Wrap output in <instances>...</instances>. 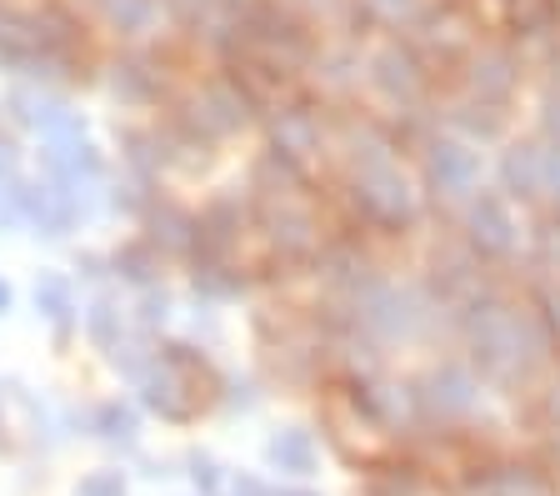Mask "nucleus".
<instances>
[{
  "label": "nucleus",
  "instance_id": "1",
  "mask_svg": "<svg viewBox=\"0 0 560 496\" xmlns=\"http://www.w3.org/2000/svg\"><path fill=\"white\" fill-rule=\"evenodd\" d=\"M280 457H285V461H295V466H301V472H305V466H311V441H305V437H291V441H285V447H280V441H276V461Z\"/></svg>",
  "mask_w": 560,
  "mask_h": 496
},
{
  "label": "nucleus",
  "instance_id": "2",
  "mask_svg": "<svg viewBox=\"0 0 560 496\" xmlns=\"http://www.w3.org/2000/svg\"><path fill=\"white\" fill-rule=\"evenodd\" d=\"M285 496H301V492H285Z\"/></svg>",
  "mask_w": 560,
  "mask_h": 496
}]
</instances>
